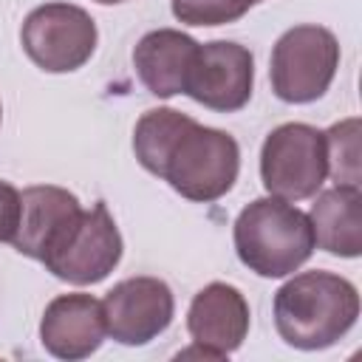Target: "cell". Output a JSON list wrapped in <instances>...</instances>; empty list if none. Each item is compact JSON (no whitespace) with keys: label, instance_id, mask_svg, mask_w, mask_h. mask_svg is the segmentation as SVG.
Instances as JSON below:
<instances>
[{"label":"cell","instance_id":"cell-1","mask_svg":"<svg viewBox=\"0 0 362 362\" xmlns=\"http://www.w3.org/2000/svg\"><path fill=\"white\" fill-rule=\"evenodd\" d=\"M139 164L195 204L223 198L240 173L238 141L173 107L147 110L133 130Z\"/></svg>","mask_w":362,"mask_h":362},{"label":"cell","instance_id":"cell-2","mask_svg":"<svg viewBox=\"0 0 362 362\" xmlns=\"http://www.w3.org/2000/svg\"><path fill=\"white\" fill-rule=\"evenodd\" d=\"M356 317L359 291L334 272H300L274 291V328L300 351L331 348L356 325Z\"/></svg>","mask_w":362,"mask_h":362},{"label":"cell","instance_id":"cell-3","mask_svg":"<svg viewBox=\"0 0 362 362\" xmlns=\"http://www.w3.org/2000/svg\"><path fill=\"white\" fill-rule=\"evenodd\" d=\"M235 252L260 277H288L314 255L311 221L291 201L255 198L235 218Z\"/></svg>","mask_w":362,"mask_h":362},{"label":"cell","instance_id":"cell-4","mask_svg":"<svg viewBox=\"0 0 362 362\" xmlns=\"http://www.w3.org/2000/svg\"><path fill=\"white\" fill-rule=\"evenodd\" d=\"M339 68V42L322 25H294L272 48L269 79L277 99L291 105L317 102Z\"/></svg>","mask_w":362,"mask_h":362},{"label":"cell","instance_id":"cell-5","mask_svg":"<svg viewBox=\"0 0 362 362\" xmlns=\"http://www.w3.org/2000/svg\"><path fill=\"white\" fill-rule=\"evenodd\" d=\"M328 178L325 133L305 122L274 127L260 147V181L283 201L314 198Z\"/></svg>","mask_w":362,"mask_h":362},{"label":"cell","instance_id":"cell-6","mask_svg":"<svg viewBox=\"0 0 362 362\" xmlns=\"http://www.w3.org/2000/svg\"><path fill=\"white\" fill-rule=\"evenodd\" d=\"M122 235L105 201L82 209L79 218L40 260L54 277L74 286H93L105 280L122 260Z\"/></svg>","mask_w":362,"mask_h":362},{"label":"cell","instance_id":"cell-7","mask_svg":"<svg viewBox=\"0 0 362 362\" xmlns=\"http://www.w3.org/2000/svg\"><path fill=\"white\" fill-rule=\"evenodd\" d=\"M96 23L74 3H45L23 20L20 42L28 59L48 74H71L96 51Z\"/></svg>","mask_w":362,"mask_h":362},{"label":"cell","instance_id":"cell-8","mask_svg":"<svg viewBox=\"0 0 362 362\" xmlns=\"http://www.w3.org/2000/svg\"><path fill=\"white\" fill-rule=\"evenodd\" d=\"M252 85H255L252 51L232 40H212L198 45L184 93L209 110L232 113L252 99Z\"/></svg>","mask_w":362,"mask_h":362},{"label":"cell","instance_id":"cell-9","mask_svg":"<svg viewBox=\"0 0 362 362\" xmlns=\"http://www.w3.org/2000/svg\"><path fill=\"white\" fill-rule=\"evenodd\" d=\"M107 334L122 345H147L164 334L175 314V297L158 277H127L102 300Z\"/></svg>","mask_w":362,"mask_h":362},{"label":"cell","instance_id":"cell-10","mask_svg":"<svg viewBox=\"0 0 362 362\" xmlns=\"http://www.w3.org/2000/svg\"><path fill=\"white\" fill-rule=\"evenodd\" d=\"M107 334L102 300L93 294H59L54 297L40 320V342L57 359H85L99 351Z\"/></svg>","mask_w":362,"mask_h":362},{"label":"cell","instance_id":"cell-11","mask_svg":"<svg viewBox=\"0 0 362 362\" xmlns=\"http://www.w3.org/2000/svg\"><path fill=\"white\" fill-rule=\"evenodd\" d=\"M249 303L240 288L229 283H209L189 303L187 331L195 345L223 359L243 345L249 334Z\"/></svg>","mask_w":362,"mask_h":362},{"label":"cell","instance_id":"cell-12","mask_svg":"<svg viewBox=\"0 0 362 362\" xmlns=\"http://www.w3.org/2000/svg\"><path fill=\"white\" fill-rule=\"evenodd\" d=\"M20 201L23 212L11 246L31 260H42L45 252L62 238V232L79 218L82 204L74 192L54 184L25 187L20 192Z\"/></svg>","mask_w":362,"mask_h":362},{"label":"cell","instance_id":"cell-13","mask_svg":"<svg viewBox=\"0 0 362 362\" xmlns=\"http://www.w3.org/2000/svg\"><path fill=\"white\" fill-rule=\"evenodd\" d=\"M198 45L189 34L175 28H156L147 31L136 48H133V68L141 85L158 96L170 99L175 93H184L189 68L195 62Z\"/></svg>","mask_w":362,"mask_h":362},{"label":"cell","instance_id":"cell-14","mask_svg":"<svg viewBox=\"0 0 362 362\" xmlns=\"http://www.w3.org/2000/svg\"><path fill=\"white\" fill-rule=\"evenodd\" d=\"M314 243L337 257L362 255V189L337 184L317 195L308 212Z\"/></svg>","mask_w":362,"mask_h":362},{"label":"cell","instance_id":"cell-15","mask_svg":"<svg viewBox=\"0 0 362 362\" xmlns=\"http://www.w3.org/2000/svg\"><path fill=\"white\" fill-rule=\"evenodd\" d=\"M328 175L337 184L359 187V119L337 122L325 130Z\"/></svg>","mask_w":362,"mask_h":362},{"label":"cell","instance_id":"cell-16","mask_svg":"<svg viewBox=\"0 0 362 362\" xmlns=\"http://www.w3.org/2000/svg\"><path fill=\"white\" fill-rule=\"evenodd\" d=\"M257 0H173L175 20L187 25H226L240 20Z\"/></svg>","mask_w":362,"mask_h":362},{"label":"cell","instance_id":"cell-17","mask_svg":"<svg viewBox=\"0 0 362 362\" xmlns=\"http://www.w3.org/2000/svg\"><path fill=\"white\" fill-rule=\"evenodd\" d=\"M20 212H23V201H20V189L11 187L8 181H0V243H11L20 226Z\"/></svg>","mask_w":362,"mask_h":362},{"label":"cell","instance_id":"cell-18","mask_svg":"<svg viewBox=\"0 0 362 362\" xmlns=\"http://www.w3.org/2000/svg\"><path fill=\"white\" fill-rule=\"evenodd\" d=\"M96 3H102V6H113V3H124V0H96Z\"/></svg>","mask_w":362,"mask_h":362},{"label":"cell","instance_id":"cell-19","mask_svg":"<svg viewBox=\"0 0 362 362\" xmlns=\"http://www.w3.org/2000/svg\"><path fill=\"white\" fill-rule=\"evenodd\" d=\"M0 119H3V107H0Z\"/></svg>","mask_w":362,"mask_h":362}]
</instances>
